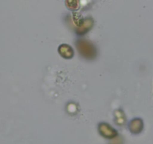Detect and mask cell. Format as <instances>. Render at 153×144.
<instances>
[{
	"mask_svg": "<svg viewBox=\"0 0 153 144\" xmlns=\"http://www.w3.org/2000/svg\"><path fill=\"white\" fill-rule=\"evenodd\" d=\"M76 46L82 56L88 59H92L96 56V50L92 44L85 40H79Z\"/></svg>",
	"mask_w": 153,
	"mask_h": 144,
	"instance_id": "cell-1",
	"label": "cell"
},
{
	"mask_svg": "<svg viewBox=\"0 0 153 144\" xmlns=\"http://www.w3.org/2000/svg\"><path fill=\"white\" fill-rule=\"evenodd\" d=\"M98 130H99L100 134L103 137L108 138V139L114 138L115 137H117L118 135L117 131L115 130L113 128H112L110 125L107 124V123H101V124H100L99 127H98Z\"/></svg>",
	"mask_w": 153,
	"mask_h": 144,
	"instance_id": "cell-2",
	"label": "cell"
},
{
	"mask_svg": "<svg viewBox=\"0 0 153 144\" xmlns=\"http://www.w3.org/2000/svg\"><path fill=\"white\" fill-rule=\"evenodd\" d=\"M59 53L63 58L66 59H71L74 56V50L71 46L68 45H61L59 47L58 49Z\"/></svg>",
	"mask_w": 153,
	"mask_h": 144,
	"instance_id": "cell-3",
	"label": "cell"
},
{
	"mask_svg": "<svg viewBox=\"0 0 153 144\" xmlns=\"http://www.w3.org/2000/svg\"><path fill=\"white\" fill-rule=\"evenodd\" d=\"M143 128V123L140 119H134L129 124V130L133 134H139Z\"/></svg>",
	"mask_w": 153,
	"mask_h": 144,
	"instance_id": "cell-4",
	"label": "cell"
},
{
	"mask_svg": "<svg viewBox=\"0 0 153 144\" xmlns=\"http://www.w3.org/2000/svg\"><path fill=\"white\" fill-rule=\"evenodd\" d=\"M93 20L91 18H87L85 20L84 24L80 28V29H77L76 30V33L78 34V35H84L85 33L89 31V29L92 27L93 26Z\"/></svg>",
	"mask_w": 153,
	"mask_h": 144,
	"instance_id": "cell-5",
	"label": "cell"
},
{
	"mask_svg": "<svg viewBox=\"0 0 153 144\" xmlns=\"http://www.w3.org/2000/svg\"><path fill=\"white\" fill-rule=\"evenodd\" d=\"M72 17H73V21L74 24L76 25L77 27L80 28L83 24H84L85 20L83 19V16L78 12H73L72 14Z\"/></svg>",
	"mask_w": 153,
	"mask_h": 144,
	"instance_id": "cell-6",
	"label": "cell"
},
{
	"mask_svg": "<svg viewBox=\"0 0 153 144\" xmlns=\"http://www.w3.org/2000/svg\"><path fill=\"white\" fill-rule=\"evenodd\" d=\"M65 5L71 11H76L80 8L79 0H65Z\"/></svg>",
	"mask_w": 153,
	"mask_h": 144,
	"instance_id": "cell-7",
	"label": "cell"
}]
</instances>
